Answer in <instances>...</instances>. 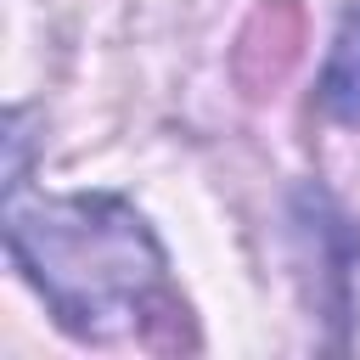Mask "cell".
<instances>
[{
	"mask_svg": "<svg viewBox=\"0 0 360 360\" xmlns=\"http://www.w3.org/2000/svg\"><path fill=\"white\" fill-rule=\"evenodd\" d=\"M6 248L39 287L56 326L101 349H180L186 304L152 225L118 197H34L11 202Z\"/></svg>",
	"mask_w": 360,
	"mask_h": 360,
	"instance_id": "obj_1",
	"label": "cell"
},
{
	"mask_svg": "<svg viewBox=\"0 0 360 360\" xmlns=\"http://www.w3.org/2000/svg\"><path fill=\"white\" fill-rule=\"evenodd\" d=\"M321 107L338 124H360V6L343 11V28L332 39V56L321 73Z\"/></svg>",
	"mask_w": 360,
	"mask_h": 360,
	"instance_id": "obj_2",
	"label": "cell"
}]
</instances>
